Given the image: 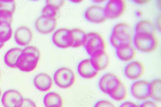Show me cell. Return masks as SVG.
Segmentation results:
<instances>
[{
    "instance_id": "cell-1",
    "label": "cell",
    "mask_w": 161,
    "mask_h": 107,
    "mask_svg": "<svg viewBox=\"0 0 161 107\" xmlns=\"http://www.w3.org/2000/svg\"><path fill=\"white\" fill-rule=\"evenodd\" d=\"M135 31L126 23H120L114 27L110 37L111 45L116 49L123 45L132 44Z\"/></svg>"
},
{
    "instance_id": "cell-2",
    "label": "cell",
    "mask_w": 161,
    "mask_h": 107,
    "mask_svg": "<svg viewBox=\"0 0 161 107\" xmlns=\"http://www.w3.org/2000/svg\"><path fill=\"white\" fill-rule=\"evenodd\" d=\"M40 57L41 53L36 47L27 46L22 49L17 68L24 72H31L37 68Z\"/></svg>"
},
{
    "instance_id": "cell-3",
    "label": "cell",
    "mask_w": 161,
    "mask_h": 107,
    "mask_svg": "<svg viewBox=\"0 0 161 107\" xmlns=\"http://www.w3.org/2000/svg\"><path fill=\"white\" fill-rule=\"evenodd\" d=\"M83 46L91 57L106 51L105 40L100 33L96 32H90L87 33Z\"/></svg>"
},
{
    "instance_id": "cell-4",
    "label": "cell",
    "mask_w": 161,
    "mask_h": 107,
    "mask_svg": "<svg viewBox=\"0 0 161 107\" xmlns=\"http://www.w3.org/2000/svg\"><path fill=\"white\" fill-rule=\"evenodd\" d=\"M132 41L136 49L144 53L154 51L158 45L157 38L152 34L135 33Z\"/></svg>"
},
{
    "instance_id": "cell-5",
    "label": "cell",
    "mask_w": 161,
    "mask_h": 107,
    "mask_svg": "<svg viewBox=\"0 0 161 107\" xmlns=\"http://www.w3.org/2000/svg\"><path fill=\"white\" fill-rule=\"evenodd\" d=\"M76 77L70 69L63 67L57 70L53 75V80L58 87L63 89L72 87L75 83Z\"/></svg>"
},
{
    "instance_id": "cell-6",
    "label": "cell",
    "mask_w": 161,
    "mask_h": 107,
    "mask_svg": "<svg viewBox=\"0 0 161 107\" xmlns=\"http://www.w3.org/2000/svg\"><path fill=\"white\" fill-rule=\"evenodd\" d=\"M52 39L53 44L59 48L64 49L72 47L73 38L71 29L59 28L53 33Z\"/></svg>"
},
{
    "instance_id": "cell-7",
    "label": "cell",
    "mask_w": 161,
    "mask_h": 107,
    "mask_svg": "<svg viewBox=\"0 0 161 107\" xmlns=\"http://www.w3.org/2000/svg\"><path fill=\"white\" fill-rule=\"evenodd\" d=\"M122 82L116 75L108 73L102 76L100 79L98 85L100 90L109 95L119 87Z\"/></svg>"
},
{
    "instance_id": "cell-8",
    "label": "cell",
    "mask_w": 161,
    "mask_h": 107,
    "mask_svg": "<svg viewBox=\"0 0 161 107\" xmlns=\"http://www.w3.org/2000/svg\"><path fill=\"white\" fill-rule=\"evenodd\" d=\"M127 7V3L125 0H110L107 2L104 7L107 18L114 19L122 16Z\"/></svg>"
},
{
    "instance_id": "cell-9",
    "label": "cell",
    "mask_w": 161,
    "mask_h": 107,
    "mask_svg": "<svg viewBox=\"0 0 161 107\" xmlns=\"http://www.w3.org/2000/svg\"><path fill=\"white\" fill-rule=\"evenodd\" d=\"M151 82L144 80H138L133 83L130 88L133 96L140 100H144L151 97Z\"/></svg>"
},
{
    "instance_id": "cell-10",
    "label": "cell",
    "mask_w": 161,
    "mask_h": 107,
    "mask_svg": "<svg viewBox=\"0 0 161 107\" xmlns=\"http://www.w3.org/2000/svg\"><path fill=\"white\" fill-rule=\"evenodd\" d=\"M57 23V18L42 15L36 19L35 25L36 30L39 33L46 35L50 34L55 30Z\"/></svg>"
},
{
    "instance_id": "cell-11",
    "label": "cell",
    "mask_w": 161,
    "mask_h": 107,
    "mask_svg": "<svg viewBox=\"0 0 161 107\" xmlns=\"http://www.w3.org/2000/svg\"><path fill=\"white\" fill-rule=\"evenodd\" d=\"M84 17L87 21L93 23H101L107 19L104 7L98 5H94L89 7L84 13Z\"/></svg>"
},
{
    "instance_id": "cell-12",
    "label": "cell",
    "mask_w": 161,
    "mask_h": 107,
    "mask_svg": "<svg viewBox=\"0 0 161 107\" xmlns=\"http://www.w3.org/2000/svg\"><path fill=\"white\" fill-rule=\"evenodd\" d=\"M24 99L18 91L14 89H9L3 94L2 103L4 107H21Z\"/></svg>"
},
{
    "instance_id": "cell-13",
    "label": "cell",
    "mask_w": 161,
    "mask_h": 107,
    "mask_svg": "<svg viewBox=\"0 0 161 107\" xmlns=\"http://www.w3.org/2000/svg\"><path fill=\"white\" fill-rule=\"evenodd\" d=\"M79 75L86 79H92L96 77L99 74L92 65L90 59H86L80 61L77 67Z\"/></svg>"
},
{
    "instance_id": "cell-14",
    "label": "cell",
    "mask_w": 161,
    "mask_h": 107,
    "mask_svg": "<svg viewBox=\"0 0 161 107\" xmlns=\"http://www.w3.org/2000/svg\"><path fill=\"white\" fill-rule=\"evenodd\" d=\"M124 72L125 75L128 79L136 80L140 78L143 74L144 66L139 61H132L126 66Z\"/></svg>"
},
{
    "instance_id": "cell-15",
    "label": "cell",
    "mask_w": 161,
    "mask_h": 107,
    "mask_svg": "<svg viewBox=\"0 0 161 107\" xmlns=\"http://www.w3.org/2000/svg\"><path fill=\"white\" fill-rule=\"evenodd\" d=\"M16 8L14 1H0V21H7L11 24Z\"/></svg>"
},
{
    "instance_id": "cell-16",
    "label": "cell",
    "mask_w": 161,
    "mask_h": 107,
    "mask_svg": "<svg viewBox=\"0 0 161 107\" xmlns=\"http://www.w3.org/2000/svg\"><path fill=\"white\" fill-rule=\"evenodd\" d=\"M35 88L40 91L46 92L52 88L53 81L51 77L47 74L41 73L36 75L33 79Z\"/></svg>"
},
{
    "instance_id": "cell-17",
    "label": "cell",
    "mask_w": 161,
    "mask_h": 107,
    "mask_svg": "<svg viewBox=\"0 0 161 107\" xmlns=\"http://www.w3.org/2000/svg\"><path fill=\"white\" fill-rule=\"evenodd\" d=\"M33 37L31 30L28 27L23 26L18 28L15 34L16 43L21 46H27L31 42Z\"/></svg>"
},
{
    "instance_id": "cell-18",
    "label": "cell",
    "mask_w": 161,
    "mask_h": 107,
    "mask_svg": "<svg viewBox=\"0 0 161 107\" xmlns=\"http://www.w3.org/2000/svg\"><path fill=\"white\" fill-rule=\"evenodd\" d=\"M64 3V1H47L42 10V15L56 18L60 8Z\"/></svg>"
},
{
    "instance_id": "cell-19",
    "label": "cell",
    "mask_w": 161,
    "mask_h": 107,
    "mask_svg": "<svg viewBox=\"0 0 161 107\" xmlns=\"http://www.w3.org/2000/svg\"><path fill=\"white\" fill-rule=\"evenodd\" d=\"M116 54L118 58L122 61L129 62L135 57L136 50L132 44L123 45L116 49Z\"/></svg>"
},
{
    "instance_id": "cell-20",
    "label": "cell",
    "mask_w": 161,
    "mask_h": 107,
    "mask_svg": "<svg viewBox=\"0 0 161 107\" xmlns=\"http://www.w3.org/2000/svg\"><path fill=\"white\" fill-rule=\"evenodd\" d=\"M23 49L14 48L9 50L6 53L4 61L6 65L11 68H17Z\"/></svg>"
},
{
    "instance_id": "cell-21",
    "label": "cell",
    "mask_w": 161,
    "mask_h": 107,
    "mask_svg": "<svg viewBox=\"0 0 161 107\" xmlns=\"http://www.w3.org/2000/svg\"><path fill=\"white\" fill-rule=\"evenodd\" d=\"M92 63L93 67L98 72L106 69L110 63V58L105 51L91 57Z\"/></svg>"
},
{
    "instance_id": "cell-22",
    "label": "cell",
    "mask_w": 161,
    "mask_h": 107,
    "mask_svg": "<svg viewBox=\"0 0 161 107\" xmlns=\"http://www.w3.org/2000/svg\"><path fill=\"white\" fill-rule=\"evenodd\" d=\"M135 33L149 34L155 35L156 31V28L152 22L147 20H144L139 22L135 26Z\"/></svg>"
},
{
    "instance_id": "cell-23",
    "label": "cell",
    "mask_w": 161,
    "mask_h": 107,
    "mask_svg": "<svg viewBox=\"0 0 161 107\" xmlns=\"http://www.w3.org/2000/svg\"><path fill=\"white\" fill-rule=\"evenodd\" d=\"M43 103L46 107H62L63 100L59 94L51 91L47 94L43 99Z\"/></svg>"
},
{
    "instance_id": "cell-24",
    "label": "cell",
    "mask_w": 161,
    "mask_h": 107,
    "mask_svg": "<svg viewBox=\"0 0 161 107\" xmlns=\"http://www.w3.org/2000/svg\"><path fill=\"white\" fill-rule=\"evenodd\" d=\"M73 38L72 48H77L83 46L86 41L87 33L83 30L78 28L71 29Z\"/></svg>"
},
{
    "instance_id": "cell-25",
    "label": "cell",
    "mask_w": 161,
    "mask_h": 107,
    "mask_svg": "<svg viewBox=\"0 0 161 107\" xmlns=\"http://www.w3.org/2000/svg\"><path fill=\"white\" fill-rule=\"evenodd\" d=\"M11 24L5 21H0V43H5L11 38L13 30Z\"/></svg>"
},
{
    "instance_id": "cell-26",
    "label": "cell",
    "mask_w": 161,
    "mask_h": 107,
    "mask_svg": "<svg viewBox=\"0 0 161 107\" xmlns=\"http://www.w3.org/2000/svg\"><path fill=\"white\" fill-rule=\"evenodd\" d=\"M150 89L151 97L159 102L161 101V79H154L151 82Z\"/></svg>"
},
{
    "instance_id": "cell-27",
    "label": "cell",
    "mask_w": 161,
    "mask_h": 107,
    "mask_svg": "<svg viewBox=\"0 0 161 107\" xmlns=\"http://www.w3.org/2000/svg\"><path fill=\"white\" fill-rule=\"evenodd\" d=\"M109 96L116 101H120L124 100L127 96V91L126 86L122 82L119 87Z\"/></svg>"
},
{
    "instance_id": "cell-28",
    "label": "cell",
    "mask_w": 161,
    "mask_h": 107,
    "mask_svg": "<svg viewBox=\"0 0 161 107\" xmlns=\"http://www.w3.org/2000/svg\"><path fill=\"white\" fill-rule=\"evenodd\" d=\"M94 107H116V106L110 101L101 100L97 102Z\"/></svg>"
},
{
    "instance_id": "cell-29",
    "label": "cell",
    "mask_w": 161,
    "mask_h": 107,
    "mask_svg": "<svg viewBox=\"0 0 161 107\" xmlns=\"http://www.w3.org/2000/svg\"><path fill=\"white\" fill-rule=\"evenodd\" d=\"M21 107H37L36 103L32 99L26 98L24 99L23 104Z\"/></svg>"
},
{
    "instance_id": "cell-30",
    "label": "cell",
    "mask_w": 161,
    "mask_h": 107,
    "mask_svg": "<svg viewBox=\"0 0 161 107\" xmlns=\"http://www.w3.org/2000/svg\"><path fill=\"white\" fill-rule=\"evenodd\" d=\"M139 107H158V106L155 101L149 100L143 102Z\"/></svg>"
},
{
    "instance_id": "cell-31",
    "label": "cell",
    "mask_w": 161,
    "mask_h": 107,
    "mask_svg": "<svg viewBox=\"0 0 161 107\" xmlns=\"http://www.w3.org/2000/svg\"><path fill=\"white\" fill-rule=\"evenodd\" d=\"M119 107H139V106L133 102L127 101L121 104Z\"/></svg>"
},
{
    "instance_id": "cell-32",
    "label": "cell",
    "mask_w": 161,
    "mask_h": 107,
    "mask_svg": "<svg viewBox=\"0 0 161 107\" xmlns=\"http://www.w3.org/2000/svg\"><path fill=\"white\" fill-rule=\"evenodd\" d=\"M134 2H135L137 4H145L146 3H149L150 1H149V0H139V1H138V0H137V1H135Z\"/></svg>"
},
{
    "instance_id": "cell-33",
    "label": "cell",
    "mask_w": 161,
    "mask_h": 107,
    "mask_svg": "<svg viewBox=\"0 0 161 107\" xmlns=\"http://www.w3.org/2000/svg\"><path fill=\"white\" fill-rule=\"evenodd\" d=\"M157 27L159 30H161V16H159L157 18L156 21Z\"/></svg>"
},
{
    "instance_id": "cell-34",
    "label": "cell",
    "mask_w": 161,
    "mask_h": 107,
    "mask_svg": "<svg viewBox=\"0 0 161 107\" xmlns=\"http://www.w3.org/2000/svg\"><path fill=\"white\" fill-rule=\"evenodd\" d=\"M136 14L138 17H141L142 15V13L140 11H138L136 12Z\"/></svg>"
},
{
    "instance_id": "cell-35",
    "label": "cell",
    "mask_w": 161,
    "mask_h": 107,
    "mask_svg": "<svg viewBox=\"0 0 161 107\" xmlns=\"http://www.w3.org/2000/svg\"><path fill=\"white\" fill-rule=\"evenodd\" d=\"M70 1L74 3H78L82 2L83 1Z\"/></svg>"
},
{
    "instance_id": "cell-36",
    "label": "cell",
    "mask_w": 161,
    "mask_h": 107,
    "mask_svg": "<svg viewBox=\"0 0 161 107\" xmlns=\"http://www.w3.org/2000/svg\"><path fill=\"white\" fill-rule=\"evenodd\" d=\"M105 1H93V2L97 3H100L105 2Z\"/></svg>"
},
{
    "instance_id": "cell-37",
    "label": "cell",
    "mask_w": 161,
    "mask_h": 107,
    "mask_svg": "<svg viewBox=\"0 0 161 107\" xmlns=\"http://www.w3.org/2000/svg\"><path fill=\"white\" fill-rule=\"evenodd\" d=\"M5 43H0V49L2 48L4 46Z\"/></svg>"
},
{
    "instance_id": "cell-38",
    "label": "cell",
    "mask_w": 161,
    "mask_h": 107,
    "mask_svg": "<svg viewBox=\"0 0 161 107\" xmlns=\"http://www.w3.org/2000/svg\"><path fill=\"white\" fill-rule=\"evenodd\" d=\"M1 94H2V91H1V89H0V97H1Z\"/></svg>"
},
{
    "instance_id": "cell-39",
    "label": "cell",
    "mask_w": 161,
    "mask_h": 107,
    "mask_svg": "<svg viewBox=\"0 0 161 107\" xmlns=\"http://www.w3.org/2000/svg\"><path fill=\"white\" fill-rule=\"evenodd\" d=\"M62 107L55 106V107Z\"/></svg>"
},
{
    "instance_id": "cell-40",
    "label": "cell",
    "mask_w": 161,
    "mask_h": 107,
    "mask_svg": "<svg viewBox=\"0 0 161 107\" xmlns=\"http://www.w3.org/2000/svg\"><path fill=\"white\" fill-rule=\"evenodd\" d=\"M0 78H1V72H0Z\"/></svg>"
}]
</instances>
